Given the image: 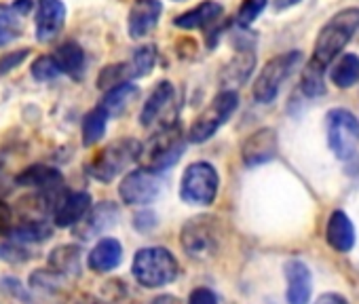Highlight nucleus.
I'll list each match as a JSON object with an SVG mask.
<instances>
[{
	"label": "nucleus",
	"instance_id": "obj_1",
	"mask_svg": "<svg viewBox=\"0 0 359 304\" xmlns=\"http://www.w3.org/2000/svg\"><path fill=\"white\" fill-rule=\"evenodd\" d=\"M357 30H359V9L348 7V9L338 11L321 28V32L315 41L313 57L309 60V64L325 70L340 55V51L351 43V39L357 34Z\"/></svg>",
	"mask_w": 359,
	"mask_h": 304
},
{
	"label": "nucleus",
	"instance_id": "obj_2",
	"mask_svg": "<svg viewBox=\"0 0 359 304\" xmlns=\"http://www.w3.org/2000/svg\"><path fill=\"white\" fill-rule=\"evenodd\" d=\"M327 144L334 157L348 172H359V120L344 108H334L325 114Z\"/></svg>",
	"mask_w": 359,
	"mask_h": 304
},
{
	"label": "nucleus",
	"instance_id": "obj_3",
	"mask_svg": "<svg viewBox=\"0 0 359 304\" xmlns=\"http://www.w3.org/2000/svg\"><path fill=\"white\" fill-rule=\"evenodd\" d=\"M144 155V146L133 137H121L110 141L104 150H100L93 161L87 165V172L97 182H112L121 176L129 165H133Z\"/></svg>",
	"mask_w": 359,
	"mask_h": 304
},
{
	"label": "nucleus",
	"instance_id": "obj_4",
	"mask_svg": "<svg viewBox=\"0 0 359 304\" xmlns=\"http://www.w3.org/2000/svg\"><path fill=\"white\" fill-rule=\"evenodd\" d=\"M133 277L144 287H163L177 279V260L165 247H144L133 256Z\"/></svg>",
	"mask_w": 359,
	"mask_h": 304
},
{
	"label": "nucleus",
	"instance_id": "obj_5",
	"mask_svg": "<svg viewBox=\"0 0 359 304\" xmlns=\"http://www.w3.org/2000/svg\"><path fill=\"white\" fill-rule=\"evenodd\" d=\"M237 106H239V93L235 89H222L212 99V104L193 120L189 135H187L189 141H193V144L208 141L231 118V114L237 110Z\"/></svg>",
	"mask_w": 359,
	"mask_h": 304
},
{
	"label": "nucleus",
	"instance_id": "obj_6",
	"mask_svg": "<svg viewBox=\"0 0 359 304\" xmlns=\"http://www.w3.org/2000/svg\"><path fill=\"white\" fill-rule=\"evenodd\" d=\"M187 139L180 125H171L165 129H158V133L150 139L146 152V159H148V167L150 172L158 174L169 170L171 165H175L184 155V148H187Z\"/></svg>",
	"mask_w": 359,
	"mask_h": 304
},
{
	"label": "nucleus",
	"instance_id": "obj_7",
	"mask_svg": "<svg viewBox=\"0 0 359 304\" xmlns=\"http://www.w3.org/2000/svg\"><path fill=\"white\" fill-rule=\"evenodd\" d=\"M180 243H182V249L187 251V256H191L193 260L212 258L218 251V243H220L216 218L197 216L189 220L182 233H180Z\"/></svg>",
	"mask_w": 359,
	"mask_h": 304
},
{
	"label": "nucleus",
	"instance_id": "obj_8",
	"mask_svg": "<svg viewBox=\"0 0 359 304\" xmlns=\"http://www.w3.org/2000/svg\"><path fill=\"white\" fill-rule=\"evenodd\" d=\"M220 178L212 163L199 161L189 165L180 182V197L193 205H212L218 195Z\"/></svg>",
	"mask_w": 359,
	"mask_h": 304
},
{
	"label": "nucleus",
	"instance_id": "obj_9",
	"mask_svg": "<svg viewBox=\"0 0 359 304\" xmlns=\"http://www.w3.org/2000/svg\"><path fill=\"white\" fill-rule=\"evenodd\" d=\"M302 62V53L300 51H287L281 53L273 60L266 62V66L260 70L256 85H254V99L260 104H271L281 85L285 83V78L294 72V68Z\"/></svg>",
	"mask_w": 359,
	"mask_h": 304
},
{
	"label": "nucleus",
	"instance_id": "obj_10",
	"mask_svg": "<svg viewBox=\"0 0 359 304\" xmlns=\"http://www.w3.org/2000/svg\"><path fill=\"white\" fill-rule=\"evenodd\" d=\"M175 89L169 81H161L146 99L140 120L146 129H165L175 125Z\"/></svg>",
	"mask_w": 359,
	"mask_h": 304
},
{
	"label": "nucleus",
	"instance_id": "obj_11",
	"mask_svg": "<svg viewBox=\"0 0 359 304\" xmlns=\"http://www.w3.org/2000/svg\"><path fill=\"white\" fill-rule=\"evenodd\" d=\"M158 193L161 178L146 167L129 172L118 186V195L125 205H148L158 197Z\"/></svg>",
	"mask_w": 359,
	"mask_h": 304
},
{
	"label": "nucleus",
	"instance_id": "obj_12",
	"mask_svg": "<svg viewBox=\"0 0 359 304\" xmlns=\"http://www.w3.org/2000/svg\"><path fill=\"white\" fill-rule=\"evenodd\" d=\"M66 26L64 0H36L34 11V34L39 43L55 41Z\"/></svg>",
	"mask_w": 359,
	"mask_h": 304
},
{
	"label": "nucleus",
	"instance_id": "obj_13",
	"mask_svg": "<svg viewBox=\"0 0 359 304\" xmlns=\"http://www.w3.org/2000/svg\"><path fill=\"white\" fill-rule=\"evenodd\" d=\"M241 157L243 163L254 167V165H262L269 163L271 159L277 157V133L269 127L254 131L241 148Z\"/></svg>",
	"mask_w": 359,
	"mask_h": 304
},
{
	"label": "nucleus",
	"instance_id": "obj_14",
	"mask_svg": "<svg viewBox=\"0 0 359 304\" xmlns=\"http://www.w3.org/2000/svg\"><path fill=\"white\" fill-rule=\"evenodd\" d=\"M163 5L158 0H133L127 18V30L131 39H144L158 24Z\"/></svg>",
	"mask_w": 359,
	"mask_h": 304
},
{
	"label": "nucleus",
	"instance_id": "obj_15",
	"mask_svg": "<svg viewBox=\"0 0 359 304\" xmlns=\"http://www.w3.org/2000/svg\"><path fill=\"white\" fill-rule=\"evenodd\" d=\"M91 212V195L83 191L66 193L60 201L53 220L57 228H72L83 222V218Z\"/></svg>",
	"mask_w": 359,
	"mask_h": 304
},
{
	"label": "nucleus",
	"instance_id": "obj_16",
	"mask_svg": "<svg viewBox=\"0 0 359 304\" xmlns=\"http://www.w3.org/2000/svg\"><path fill=\"white\" fill-rule=\"evenodd\" d=\"M15 184L24 188H36L41 193H64L62 172L49 165L26 167L20 176H15Z\"/></svg>",
	"mask_w": 359,
	"mask_h": 304
},
{
	"label": "nucleus",
	"instance_id": "obj_17",
	"mask_svg": "<svg viewBox=\"0 0 359 304\" xmlns=\"http://www.w3.org/2000/svg\"><path fill=\"white\" fill-rule=\"evenodd\" d=\"M118 218V207L110 201H104L100 205H95L81 224H76V235L81 239H93L102 233H106L108 228H112L116 224Z\"/></svg>",
	"mask_w": 359,
	"mask_h": 304
},
{
	"label": "nucleus",
	"instance_id": "obj_18",
	"mask_svg": "<svg viewBox=\"0 0 359 304\" xmlns=\"http://www.w3.org/2000/svg\"><path fill=\"white\" fill-rule=\"evenodd\" d=\"M285 279H287V302L290 304H309L311 300V289H313V279L311 270L304 262L300 260H290L285 264Z\"/></svg>",
	"mask_w": 359,
	"mask_h": 304
},
{
	"label": "nucleus",
	"instance_id": "obj_19",
	"mask_svg": "<svg viewBox=\"0 0 359 304\" xmlns=\"http://www.w3.org/2000/svg\"><path fill=\"white\" fill-rule=\"evenodd\" d=\"M325 241L332 249L340 251V254H346L353 249L355 245V228H353V222L348 220V216L340 209H336L327 224H325Z\"/></svg>",
	"mask_w": 359,
	"mask_h": 304
},
{
	"label": "nucleus",
	"instance_id": "obj_20",
	"mask_svg": "<svg viewBox=\"0 0 359 304\" xmlns=\"http://www.w3.org/2000/svg\"><path fill=\"white\" fill-rule=\"evenodd\" d=\"M121 260H123V245L116 239L106 237L89 251L87 264L93 272H108L114 270L121 264Z\"/></svg>",
	"mask_w": 359,
	"mask_h": 304
},
{
	"label": "nucleus",
	"instance_id": "obj_21",
	"mask_svg": "<svg viewBox=\"0 0 359 304\" xmlns=\"http://www.w3.org/2000/svg\"><path fill=\"white\" fill-rule=\"evenodd\" d=\"M224 15V9L220 3H214V0H205V3H201L199 7L182 13V15H177L173 20V24L177 28H182V30H197V28H205L214 22H218L220 18Z\"/></svg>",
	"mask_w": 359,
	"mask_h": 304
},
{
	"label": "nucleus",
	"instance_id": "obj_22",
	"mask_svg": "<svg viewBox=\"0 0 359 304\" xmlns=\"http://www.w3.org/2000/svg\"><path fill=\"white\" fill-rule=\"evenodd\" d=\"M55 60L62 68V74L70 76L72 81H81L85 76V68H87V57L83 47L76 41H66L55 49Z\"/></svg>",
	"mask_w": 359,
	"mask_h": 304
},
{
	"label": "nucleus",
	"instance_id": "obj_23",
	"mask_svg": "<svg viewBox=\"0 0 359 304\" xmlns=\"http://www.w3.org/2000/svg\"><path fill=\"white\" fill-rule=\"evenodd\" d=\"M254 68H256V53L250 47H245V49L237 51V55L224 66L220 78H222V83L229 89H233L237 85L241 87L250 78V74L254 72Z\"/></svg>",
	"mask_w": 359,
	"mask_h": 304
},
{
	"label": "nucleus",
	"instance_id": "obj_24",
	"mask_svg": "<svg viewBox=\"0 0 359 304\" xmlns=\"http://www.w3.org/2000/svg\"><path fill=\"white\" fill-rule=\"evenodd\" d=\"M51 235H53V228L45 220H32V222H26L22 226H15V228L7 230L9 243H15V245L45 243L47 239H51Z\"/></svg>",
	"mask_w": 359,
	"mask_h": 304
},
{
	"label": "nucleus",
	"instance_id": "obj_25",
	"mask_svg": "<svg viewBox=\"0 0 359 304\" xmlns=\"http://www.w3.org/2000/svg\"><path fill=\"white\" fill-rule=\"evenodd\" d=\"M140 95V89L131 83H123L110 91H106V95L102 97V108L108 112V116H118L127 110V106Z\"/></svg>",
	"mask_w": 359,
	"mask_h": 304
},
{
	"label": "nucleus",
	"instance_id": "obj_26",
	"mask_svg": "<svg viewBox=\"0 0 359 304\" xmlns=\"http://www.w3.org/2000/svg\"><path fill=\"white\" fill-rule=\"evenodd\" d=\"M332 83L338 89H348L359 81V55L355 53H344L332 68L330 72Z\"/></svg>",
	"mask_w": 359,
	"mask_h": 304
},
{
	"label": "nucleus",
	"instance_id": "obj_27",
	"mask_svg": "<svg viewBox=\"0 0 359 304\" xmlns=\"http://www.w3.org/2000/svg\"><path fill=\"white\" fill-rule=\"evenodd\" d=\"M49 266L60 275H79L81 272V247L79 245H62L51 258Z\"/></svg>",
	"mask_w": 359,
	"mask_h": 304
},
{
	"label": "nucleus",
	"instance_id": "obj_28",
	"mask_svg": "<svg viewBox=\"0 0 359 304\" xmlns=\"http://www.w3.org/2000/svg\"><path fill=\"white\" fill-rule=\"evenodd\" d=\"M108 112L102 106H95L93 110H89L83 118V144L85 146H93L97 144L108 127Z\"/></svg>",
	"mask_w": 359,
	"mask_h": 304
},
{
	"label": "nucleus",
	"instance_id": "obj_29",
	"mask_svg": "<svg viewBox=\"0 0 359 304\" xmlns=\"http://www.w3.org/2000/svg\"><path fill=\"white\" fill-rule=\"evenodd\" d=\"M22 32H24L22 15L11 5L0 3V47L18 41L22 36Z\"/></svg>",
	"mask_w": 359,
	"mask_h": 304
},
{
	"label": "nucleus",
	"instance_id": "obj_30",
	"mask_svg": "<svg viewBox=\"0 0 359 304\" xmlns=\"http://www.w3.org/2000/svg\"><path fill=\"white\" fill-rule=\"evenodd\" d=\"M154 64H156V49L152 45L137 47L133 51L131 60L127 62L131 78H142V76L150 74V70L154 68Z\"/></svg>",
	"mask_w": 359,
	"mask_h": 304
},
{
	"label": "nucleus",
	"instance_id": "obj_31",
	"mask_svg": "<svg viewBox=\"0 0 359 304\" xmlns=\"http://www.w3.org/2000/svg\"><path fill=\"white\" fill-rule=\"evenodd\" d=\"M30 74L39 83H51L57 76H62V68H60L55 55H41L30 64Z\"/></svg>",
	"mask_w": 359,
	"mask_h": 304
},
{
	"label": "nucleus",
	"instance_id": "obj_32",
	"mask_svg": "<svg viewBox=\"0 0 359 304\" xmlns=\"http://www.w3.org/2000/svg\"><path fill=\"white\" fill-rule=\"evenodd\" d=\"M129 78H131V74H129L127 62H125V64H112V66H106V68L100 72V76H97V87L110 91V89L123 85V83H129Z\"/></svg>",
	"mask_w": 359,
	"mask_h": 304
},
{
	"label": "nucleus",
	"instance_id": "obj_33",
	"mask_svg": "<svg viewBox=\"0 0 359 304\" xmlns=\"http://www.w3.org/2000/svg\"><path fill=\"white\" fill-rule=\"evenodd\" d=\"M323 72L321 68L313 66V64H306L304 68V76H302V91L309 95V97H319L325 93V78H323Z\"/></svg>",
	"mask_w": 359,
	"mask_h": 304
},
{
	"label": "nucleus",
	"instance_id": "obj_34",
	"mask_svg": "<svg viewBox=\"0 0 359 304\" xmlns=\"http://www.w3.org/2000/svg\"><path fill=\"white\" fill-rule=\"evenodd\" d=\"M266 3H269V0H243V5L239 7L237 18H235L237 26L239 28H250L258 20V15L266 9Z\"/></svg>",
	"mask_w": 359,
	"mask_h": 304
},
{
	"label": "nucleus",
	"instance_id": "obj_35",
	"mask_svg": "<svg viewBox=\"0 0 359 304\" xmlns=\"http://www.w3.org/2000/svg\"><path fill=\"white\" fill-rule=\"evenodd\" d=\"M30 55V49H18V51H11V53H5L0 57V76H5L9 72H13L15 68H20Z\"/></svg>",
	"mask_w": 359,
	"mask_h": 304
},
{
	"label": "nucleus",
	"instance_id": "obj_36",
	"mask_svg": "<svg viewBox=\"0 0 359 304\" xmlns=\"http://www.w3.org/2000/svg\"><path fill=\"white\" fill-rule=\"evenodd\" d=\"M30 256L22 247H18L15 243L13 245L11 243H0V260H5V262H24Z\"/></svg>",
	"mask_w": 359,
	"mask_h": 304
},
{
	"label": "nucleus",
	"instance_id": "obj_37",
	"mask_svg": "<svg viewBox=\"0 0 359 304\" xmlns=\"http://www.w3.org/2000/svg\"><path fill=\"white\" fill-rule=\"evenodd\" d=\"M189 304H218V298L210 287H195L189 296Z\"/></svg>",
	"mask_w": 359,
	"mask_h": 304
},
{
	"label": "nucleus",
	"instance_id": "obj_38",
	"mask_svg": "<svg viewBox=\"0 0 359 304\" xmlns=\"http://www.w3.org/2000/svg\"><path fill=\"white\" fill-rule=\"evenodd\" d=\"M3 289L5 291H9V293H13V296H22V298H26V289H24V285L18 281V279H11V277H7V279H3Z\"/></svg>",
	"mask_w": 359,
	"mask_h": 304
},
{
	"label": "nucleus",
	"instance_id": "obj_39",
	"mask_svg": "<svg viewBox=\"0 0 359 304\" xmlns=\"http://www.w3.org/2000/svg\"><path fill=\"white\" fill-rule=\"evenodd\" d=\"M22 18L30 15L32 11H36V0H13V5H11Z\"/></svg>",
	"mask_w": 359,
	"mask_h": 304
},
{
	"label": "nucleus",
	"instance_id": "obj_40",
	"mask_svg": "<svg viewBox=\"0 0 359 304\" xmlns=\"http://www.w3.org/2000/svg\"><path fill=\"white\" fill-rule=\"evenodd\" d=\"M154 224H156L154 214H137V216H135V222H133V226L140 228V230L150 228V226H154Z\"/></svg>",
	"mask_w": 359,
	"mask_h": 304
},
{
	"label": "nucleus",
	"instance_id": "obj_41",
	"mask_svg": "<svg viewBox=\"0 0 359 304\" xmlns=\"http://www.w3.org/2000/svg\"><path fill=\"white\" fill-rule=\"evenodd\" d=\"M315 304H348V302L340 293H323V296L317 298Z\"/></svg>",
	"mask_w": 359,
	"mask_h": 304
},
{
	"label": "nucleus",
	"instance_id": "obj_42",
	"mask_svg": "<svg viewBox=\"0 0 359 304\" xmlns=\"http://www.w3.org/2000/svg\"><path fill=\"white\" fill-rule=\"evenodd\" d=\"M300 0H273V5H275V9H287V7H294V5H298Z\"/></svg>",
	"mask_w": 359,
	"mask_h": 304
},
{
	"label": "nucleus",
	"instance_id": "obj_43",
	"mask_svg": "<svg viewBox=\"0 0 359 304\" xmlns=\"http://www.w3.org/2000/svg\"><path fill=\"white\" fill-rule=\"evenodd\" d=\"M7 220H11V207L0 201V222H7Z\"/></svg>",
	"mask_w": 359,
	"mask_h": 304
},
{
	"label": "nucleus",
	"instance_id": "obj_44",
	"mask_svg": "<svg viewBox=\"0 0 359 304\" xmlns=\"http://www.w3.org/2000/svg\"><path fill=\"white\" fill-rule=\"evenodd\" d=\"M152 304H180V302H177V298H171V296H161V298H156Z\"/></svg>",
	"mask_w": 359,
	"mask_h": 304
},
{
	"label": "nucleus",
	"instance_id": "obj_45",
	"mask_svg": "<svg viewBox=\"0 0 359 304\" xmlns=\"http://www.w3.org/2000/svg\"><path fill=\"white\" fill-rule=\"evenodd\" d=\"M175 3H182V0H175Z\"/></svg>",
	"mask_w": 359,
	"mask_h": 304
}]
</instances>
